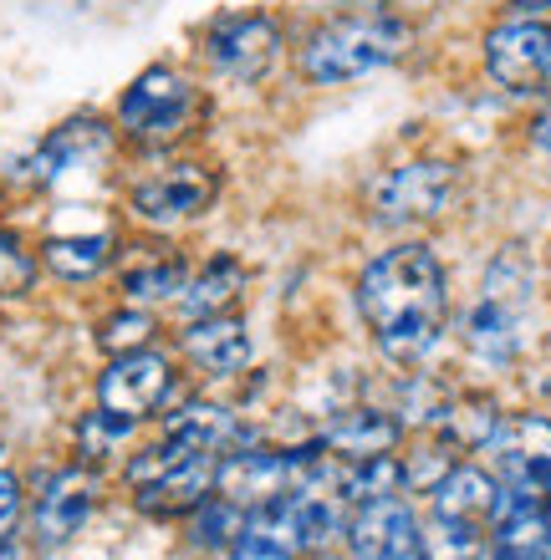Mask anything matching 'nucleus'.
Segmentation results:
<instances>
[{"label":"nucleus","mask_w":551,"mask_h":560,"mask_svg":"<svg viewBox=\"0 0 551 560\" xmlns=\"http://www.w3.org/2000/svg\"><path fill=\"white\" fill-rule=\"evenodd\" d=\"M245 291V266L230 260V255H215L209 266H199L190 276V285L180 291V316L184 322H199V316H225L236 306V295Z\"/></svg>","instance_id":"nucleus-21"},{"label":"nucleus","mask_w":551,"mask_h":560,"mask_svg":"<svg viewBox=\"0 0 551 560\" xmlns=\"http://www.w3.org/2000/svg\"><path fill=\"white\" fill-rule=\"evenodd\" d=\"M455 194H460V174H455V163L414 159V163L388 168V174L372 184V189H368V209H372V220H378V224L403 230V224H424V220L449 214Z\"/></svg>","instance_id":"nucleus-5"},{"label":"nucleus","mask_w":551,"mask_h":560,"mask_svg":"<svg viewBox=\"0 0 551 560\" xmlns=\"http://www.w3.org/2000/svg\"><path fill=\"white\" fill-rule=\"evenodd\" d=\"M134 418H123V413H107V408H97V413H88L82 423H77V448H82V458L88 464H97V458L107 454H118L123 443L134 439Z\"/></svg>","instance_id":"nucleus-28"},{"label":"nucleus","mask_w":551,"mask_h":560,"mask_svg":"<svg viewBox=\"0 0 551 560\" xmlns=\"http://www.w3.org/2000/svg\"><path fill=\"white\" fill-rule=\"evenodd\" d=\"M531 291H537V276H531V260L521 250H501L480 280L475 306L464 311V347L491 362V368H510L516 357L526 352V316H531Z\"/></svg>","instance_id":"nucleus-3"},{"label":"nucleus","mask_w":551,"mask_h":560,"mask_svg":"<svg viewBox=\"0 0 551 560\" xmlns=\"http://www.w3.org/2000/svg\"><path fill=\"white\" fill-rule=\"evenodd\" d=\"M97 510V474L88 464H72V469H61L46 479L42 500L31 510V525H36V540L42 546H61V540H72L88 515Z\"/></svg>","instance_id":"nucleus-13"},{"label":"nucleus","mask_w":551,"mask_h":560,"mask_svg":"<svg viewBox=\"0 0 551 560\" xmlns=\"http://www.w3.org/2000/svg\"><path fill=\"white\" fill-rule=\"evenodd\" d=\"M107 148H113V128H107L103 118H67L61 128H51V133L36 143V153H31L21 168H26L31 184H57L61 174H72L77 163L103 159Z\"/></svg>","instance_id":"nucleus-14"},{"label":"nucleus","mask_w":551,"mask_h":560,"mask_svg":"<svg viewBox=\"0 0 551 560\" xmlns=\"http://www.w3.org/2000/svg\"><path fill=\"white\" fill-rule=\"evenodd\" d=\"M153 341V316L144 306H123L113 316H103L97 326V347L107 357H123V352H138V347H149Z\"/></svg>","instance_id":"nucleus-29"},{"label":"nucleus","mask_w":551,"mask_h":560,"mask_svg":"<svg viewBox=\"0 0 551 560\" xmlns=\"http://www.w3.org/2000/svg\"><path fill=\"white\" fill-rule=\"evenodd\" d=\"M531 143H537V148H547V153H551V103L541 107L537 118H531Z\"/></svg>","instance_id":"nucleus-32"},{"label":"nucleus","mask_w":551,"mask_h":560,"mask_svg":"<svg viewBox=\"0 0 551 560\" xmlns=\"http://www.w3.org/2000/svg\"><path fill=\"white\" fill-rule=\"evenodd\" d=\"M184 357H190L199 372L209 377H236V372L251 368V331L240 316H199V322H184L180 337Z\"/></svg>","instance_id":"nucleus-15"},{"label":"nucleus","mask_w":551,"mask_h":560,"mask_svg":"<svg viewBox=\"0 0 551 560\" xmlns=\"http://www.w3.org/2000/svg\"><path fill=\"white\" fill-rule=\"evenodd\" d=\"M358 316L388 362L399 368L424 362L445 337L449 316V276L439 255L418 240L372 255L358 276Z\"/></svg>","instance_id":"nucleus-1"},{"label":"nucleus","mask_w":551,"mask_h":560,"mask_svg":"<svg viewBox=\"0 0 551 560\" xmlns=\"http://www.w3.org/2000/svg\"><path fill=\"white\" fill-rule=\"evenodd\" d=\"M403 439V423L383 408H343L322 428V448L337 454L343 464H363V458H378V454H393Z\"/></svg>","instance_id":"nucleus-16"},{"label":"nucleus","mask_w":551,"mask_h":560,"mask_svg":"<svg viewBox=\"0 0 551 560\" xmlns=\"http://www.w3.org/2000/svg\"><path fill=\"white\" fill-rule=\"evenodd\" d=\"M169 393H174V368H169V357L153 352V347H138V352L113 357L107 372L97 377V408L134 418V423H144L149 413H159Z\"/></svg>","instance_id":"nucleus-9"},{"label":"nucleus","mask_w":551,"mask_h":560,"mask_svg":"<svg viewBox=\"0 0 551 560\" xmlns=\"http://www.w3.org/2000/svg\"><path fill=\"white\" fill-rule=\"evenodd\" d=\"M551 0H521V11H547Z\"/></svg>","instance_id":"nucleus-34"},{"label":"nucleus","mask_w":551,"mask_h":560,"mask_svg":"<svg viewBox=\"0 0 551 560\" xmlns=\"http://www.w3.org/2000/svg\"><path fill=\"white\" fill-rule=\"evenodd\" d=\"M286 31L271 11H230L215 15L205 31V61L230 82H261L282 61Z\"/></svg>","instance_id":"nucleus-6"},{"label":"nucleus","mask_w":551,"mask_h":560,"mask_svg":"<svg viewBox=\"0 0 551 560\" xmlns=\"http://www.w3.org/2000/svg\"><path fill=\"white\" fill-rule=\"evenodd\" d=\"M429 494H434V510H439V515L491 525L495 500H501V479L485 474V469H475V464H455V469H449Z\"/></svg>","instance_id":"nucleus-20"},{"label":"nucleus","mask_w":551,"mask_h":560,"mask_svg":"<svg viewBox=\"0 0 551 560\" xmlns=\"http://www.w3.org/2000/svg\"><path fill=\"white\" fill-rule=\"evenodd\" d=\"M485 454H491L495 479L506 489L541 494V479L551 474V418H541V413L501 418L495 439L485 443Z\"/></svg>","instance_id":"nucleus-12"},{"label":"nucleus","mask_w":551,"mask_h":560,"mask_svg":"<svg viewBox=\"0 0 551 560\" xmlns=\"http://www.w3.org/2000/svg\"><path fill=\"white\" fill-rule=\"evenodd\" d=\"M418 560H485V525L434 510L418 520Z\"/></svg>","instance_id":"nucleus-25"},{"label":"nucleus","mask_w":551,"mask_h":560,"mask_svg":"<svg viewBox=\"0 0 551 560\" xmlns=\"http://www.w3.org/2000/svg\"><path fill=\"white\" fill-rule=\"evenodd\" d=\"M495 428H501V408L491 398H455V402H439V413H434V433L439 443L449 448H485L495 439Z\"/></svg>","instance_id":"nucleus-24"},{"label":"nucleus","mask_w":551,"mask_h":560,"mask_svg":"<svg viewBox=\"0 0 551 560\" xmlns=\"http://www.w3.org/2000/svg\"><path fill=\"white\" fill-rule=\"evenodd\" d=\"M194 113H199V92L190 77L180 67H149L123 88L113 128L138 148H169L194 128Z\"/></svg>","instance_id":"nucleus-4"},{"label":"nucleus","mask_w":551,"mask_h":560,"mask_svg":"<svg viewBox=\"0 0 551 560\" xmlns=\"http://www.w3.org/2000/svg\"><path fill=\"white\" fill-rule=\"evenodd\" d=\"M414 31L393 11H337L312 26L297 46V72L317 88H347L383 72L409 51Z\"/></svg>","instance_id":"nucleus-2"},{"label":"nucleus","mask_w":551,"mask_h":560,"mask_svg":"<svg viewBox=\"0 0 551 560\" xmlns=\"http://www.w3.org/2000/svg\"><path fill=\"white\" fill-rule=\"evenodd\" d=\"M107 260H113V235L107 230H97V235H51L42 245V266L57 280H72V285L97 280L107 270Z\"/></svg>","instance_id":"nucleus-22"},{"label":"nucleus","mask_w":551,"mask_h":560,"mask_svg":"<svg viewBox=\"0 0 551 560\" xmlns=\"http://www.w3.org/2000/svg\"><path fill=\"white\" fill-rule=\"evenodd\" d=\"M190 260L174 250H159L149 260H138V266L123 270V295H128V306H159V301H180V291L190 285Z\"/></svg>","instance_id":"nucleus-23"},{"label":"nucleus","mask_w":551,"mask_h":560,"mask_svg":"<svg viewBox=\"0 0 551 560\" xmlns=\"http://www.w3.org/2000/svg\"><path fill=\"white\" fill-rule=\"evenodd\" d=\"M215 489V454H184L169 474H159L153 485L134 489L144 515H190L194 504Z\"/></svg>","instance_id":"nucleus-18"},{"label":"nucleus","mask_w":551,"mask_h":560,"mask_svg":"<svg viewBox=\"0 0 551 560\" xmlns=\"http://www.w3.org/2000/svg\"><path fill=\"white\" fill-rule=\"evenodd\" d=\"M21 479H15V469H0V546H11L15 525H21Z\"/></svg>","instance_id":"nucleus-31"},{"label":"nucleus","mask_w":551,"mask_h":560,"mask_svg":"<svg viewBox=\"0 0 551 560\" xmlns=\"http://www.w3.org/2000/svg\"><path fill=\"white\" fill-rule=\"evenodd\" d=\"M297 479V448H230L215 458V494L236 510L276 504Z\"/></svg>","instance_id":"nucleus-10"},{"label":"nucleus","mask_w":551,"mask_h":560,"mask_svg":"<svg viewBox=\"0 0 551 560\" xmlns=\"http://www.w3.org/2000/svg\"><path fill=\"white\" fill-rule=\"evenodd\" d=\"M215 199H220V174H215L209 163H194V159L164 163V168L144 174L134 189H128V209H134V220L153 224V230L199 220Z\"/></svg>","instance_id":"nucleus-7"},{"label":"nucleus","mask_w":551,"mask_h":560,"mask_svg":"<svg viewBox=\"0 0 551 560\" xmlns=\"http://www.w3.org/2000/svg\"><path fill=\"white\" fill-rule=\"evenodd\" d=\"M297 560H353V556H337V550H307V556H297Z\"/></svg>","instance_id":"nucleus-33"},{"label":"nucleus","mask_w":551,"mask_h":560,"mask_svg":"<svg viewBox=\"0 0 551 560\" xmlns=\"http://www.w3.org/2000/svg\"><path fill=\"white\" fill-rule=\"evenodd\" d=\"M164 439L184 443V448H194V454H215V458H220V454H230V448H240L251 433L240 428V418L230 413V408L190 398L184 408L164 413Z\"/></svg>","instance_id":"nucleus-17"},{"label":"nucleus","mask_w":551,"mask_h":560,"mask_svg":"<svg viewBox=\"0 0 551 560\" xmlns=\"http://www.w3.org/2000/svg\"><path fill=\"white\" fill-rule=\"evenodd\" d=\"M36 276H42V255L31 250L21 230L0 224V301H21V295H31Z\"/></svg>","instance_id":"nucleus-27"},{"label":"nucleus","mask_w":551,"mask_h":560,"mask_svg":"<svg viewBox=\"0 0 551 560\" xmlns=\"http://www.w3.org/2000/svg\"><path fill=\"white\" fill-rule=\"evenodd\" d=\"M297 556H307V550H301V535L291 525L286 500L251 510L236 535V546H230V560H297Z\"/></svg>","instance_id":"nucleus-19"},{"label":"nucleus","mask_w":551,"mask_h":560,"mask_svg":"<svg viewBox=\"0 0 551 560\" xmlns=\"http://www.w3.org/2000/svg\"><path fill=\"white\" fill-rule=\"evenodd\" d=\"M485 72L506 92L551 88V21L537 11H516L485 36Z\"/></svg>","instance_id":"nucleus-8"},{"label":"nucleus","mask_w":551,"mask_h":560,"mask_svg":"<svg viewBox=\"0 0 551 560\" xmlns=\"http://www.w3.org/2000/svg\"><path fill=\"white\" fill-rule=\"evenodd\" d=\"M184 520H190V546H199V550H230V546H236V535H240V525H245V510H236L230 500H220V494L209 489L205 500L194 504Z\"/></svg>","instance_id":"nucleus-26"},{"label":"nucleus","mask_w":551,"mask_h":560,"mask_svg":"<svg viewBox=\"0 0 551 560\" xmlns=\"http://www.w3.org/2000/svg\"><path fill=\"white\" fill-rule=\"evenodd\" d=\"M449 469H455V448H449V443H424V448L399 458V474H403V489H409V494H429Z\"/></svg>","instance_id":"nucleus-30"},{"label":"nucleus","mask_w":551,"mask_h":560,"mask_svg":"<svg viewBox=\"0 0 551 560\" xmlns=\"http://www.w3.org/2000/svg\"><path fill=\"white\" fill-rule=\"evenodd\" d=\"M343 540L353 560H418V515L399 494L363 500L347 515Z\"/></svg>","instance_id":"nucleus-11"}]
</instances>
